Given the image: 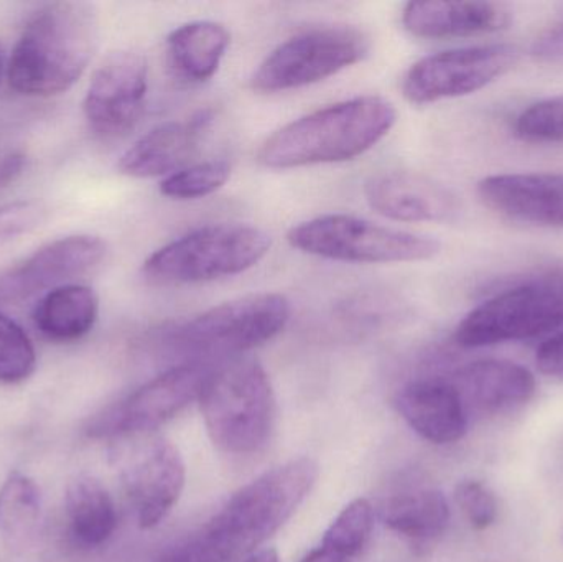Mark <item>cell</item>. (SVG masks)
Here are the masks:
<instances>
[{"instance_id": "cell-9", "label": "cell", "mask_w": 563, "mask_h": 562, "mask_svg": "<svg viewBox=\"0 0 563 562\" xmlns=\"http://www.w3.org/2000/svg\"><path fill=\"white\" fill-rule=\"evenodd\" d=\"M371 49V38L356 26H321L285 40L251 78L254 91L276 95L323 81L356 63Z\"/></svg>"}, {"instance_id": "cell-24", "label": "cell", "mask_w": 563, "mask_h": 562, "mask_svg": "<svg viewBox=\"0 0 563 562\" xmlns=\"http://www.w3.org/2000/svg\"><path fill=\"white\" fill-rule=\"evenodd\" d=\"M65 507L73 537L85 547H101L114 535L118 527L114 502L95 477L81 475L69 482Z\"/></svg>"}, {"instance_id": "cell-30", "label": "cell", "mask_w": 563, "mask_h": 562, "mask_svg": "<svg viewBox=\"0 0 563 562\" xmlns=\"http://www.w3.org/2000/svg\"><path fill=\"white\" fill-rule=\"evenodd\" d=\"M455 502L475 530H486L498 517V500L482 482H460L455 488Z\"/></svg>"}, {"instance_id": "cell-19", "label": "cell", "mask_w": 563, "mask_h": 562, "mask_svg": "<svg viewBox=\"0 0 563 562\" xmlns=\"http://www.w3.org/2000/svg\"><path fill=\"white\" fill-rule=\"evenodd\" d=\"M396 405L407 425L432 444H455L468 429V412L449 378L410 383Z\"/></svg>"}, {"instance_id": "cell-29", "label": "cell", "mask_w": 563, "mask_h": 562, "mask_svg": "<svg viewBox=\"0 0 563 562\" xmlns=\"http://www.w3.org/2000/svg\"><path fill=\"white\" fill-rule=\"evenodd\" d=\"M516 135L534 144H563V95L536 102L516 121Z\"/></svg>"}, {"instance_id": "cell-26", "label": "cell", "mask_w": 563, "mask_h": 562, "mask_svg": "<svg viewBox=\"0 0 563 562\" xmlns=\"http://www.w3.org/2000/svg\"><path fill=\"white\" fill-rule=\"evenodd\" d=\"M374 527V510L364 498L351 502L340 511L324 533L321 547L344 558L347 562L356 558L369 541Z\"/></svg>"}, {"instance_id": "cell-14", "label": "cell", "mask_w": 563, "mask_h": 562, "mask_svg": "<svg viewBox=\"0 0 563 562\" xmlns=\"http://www.w3.org/2000/svg\"><path fill=\"white\" fill-rule=\"evenodd\" d=\"M108 246L91 234L59 238L32 256L0 274V302L19 304L46 294L95 271L104 261Z\"/></svg>"}, {"instance_id": "cell-37", "label": "cell", "mask_w": 563, "mask_h": 562, "mask_svg": "<svg viewBox=\"0 0 563 562\" xmlns=\"http://www.w3.org/2000/svg\"><path fill=\"white\" fill-rule=\"evenodd\" d=\"M2 71H3V52H2V46H0V76H2Z\"/></svg>"}, {"instance_id": "cell-35", "label": "cell", "mask_w": 563, "mask_h": 562, "mask_svg": "<svg viewBox=\"0 0 563 562\" xmlns=\"http://www.w3.org/2000/svg\"><path fill=\"white\" fill-rule=\"evenodd\" d=\"M301 562H347L344 558L338 557L333 551L324 547H318L317 550L310 551Z\"/></svg>"}, {"instance_id": "cell-8", "label": "cell", "mask_w": 563, "mask_h": 562, "mask_svg": "<svg viewBox=\"0 0 563 562\" xmlns=\"http://www.w3.org/2000/svg\"><path fill=\"white\" fill-rule=\"evenodd\" d=\"M290 316V302L282 294H251L187 320L172 330L168 343L184 355H240L276 339Z\"/></svg>"}, {"instance_id": "cell-38", "label": "cell", "mask_w": 563, "mask_h": 562, "mask_svg": "<svg viewBox=\"0 0 563 562\" xmlns=\"http://www.w3.org/2000/svg\"><path fill=\"white\" fill-rule=\"evenodd\" d=\"M562 543H563V531H562Z\"/></svg>"}, {"instance_id": "cell-5", "label": "cell", "mask_w": 563, "mask_h": 562, "mask_svg": "<svg viewBox=\"0 0 563 562\" xmlns=\"http://www.w3.org/2000/svg\"><path fill=\"white\" fill-rule=\"evenodd\" d=\"M273 238L257 227L218 223L198 228L145 260L142 273L152 283L187 286L238 276L269 253Z\"/></svg>"}, {"instance_id": "cell-33", "label": "cell", "mask_w": 563, "mask_h": 562, "mask_svg": "<svg viewBox=\"0 0 563 562\" xmlns=\"http://www.w3.org/2000/svg\"><path fill=\"white\" fill-rule=\"evenodd\" d=\"M534 55L545 62H562L563 59V22L552 26L536 42Z\"/></svg>"}, {"instance_id": "cell-13", "label": "cell", "mask_w": 563, "mask_h": 562, "mask_svg": "<svg viewBox=\"0 0 563 562\" xmlns=\"http://www.w3.org/2000/svg\"><path fill=\"white\" fill-rule=\"evenodd\" d=\"M141 441L121 454L122 482L142 530L167 518L185 488V462L172 442L139 436Z\"/></svg>"}, {"instance_id": "cell-11", "label": "cell", "mask_w": 563, "mask_h": 562, "mask_svg": "<svg viewBox=\"0 0 563 562\" xmlns=\"http://www.w3.org/2000/svg\"><path fill=\"white\" fill-rule=\"evenodd\" d=\"M518 59V49L505 43L435 53L407 69L402 95L412 104L473 95L511 71Z\"/></svg>"}, {"instance_id": "cell-31", "label": "cell", "mask_w": 563, "mask_h": 562, "mask_svg": "<svg viewBox=\"0 0 563 562\" xmlns=\"http://www.w3.org/2000/svg\"><path fill=\"white\" fill-rule=\"evenodd\" d=\"M45 208L36 201H13L0 207V244L10 243L38 228L45 220Z\"/></svg>"}, {"instance_id": "cell-28", "label": "cell", "mask_w": 563, "mask_h": 562, "mask_svg": "<svg viewBox=\"0 0 563 562\" xmlns=\"http://www.w3.org/2000/svg\"><path fill=\"white\" fill-rule=\"evenodd\" d=\"M36 353L25 330L0 309V383L19 385L33 375Z\"/></svg>"}, {"instance_id": "cell-16", "label": "cell", "mask_w": 563, "mask_h": 562, "mask_svg": "<svg viewBox=\"0 0 563 562\" xmlns=\"http://www.w3.org/2000/svg\"><path fill=\"white\" fill-rule=\"evenodd\" d=\"M483 203L511 220L563 228V174H501L478 184Z\"/></svg>"}, {"instance_id": "cell-25", "label": "cell", "mask_w": 563, "mask_h": 562, "mask_svg": "<svg viewBox=\"0 0 563 562\" xmlns=\"http://www.w3.org/2000/svg\"><path fill=\"white\" fill-rule=\"evenodd\" d=\"M40 520L38 485L22 472H12L0 487V537L10 550H26L35 541Z\"/></svg>"}, {"instance_id": "cell-36", "label": "cell", "mask_w": 563, "mask_h": 562, "mask_svg": "<svg viewBox=\"0 0 563 562\" xmlns=\"http://www.w3.org/2000/svg\"><path fill=\"white\" fill-rule=\"evenodd\" d=\"M243 562H279V554L273 548H266V550H260L254 553L253 557L247 558Z\"/></svg>"}, {"instance_id": "cell-32", "label": "cell", "mask_w": 563, "mask_h": 562, "mask_svg": "<svg viewBox=\"0 0 563 562\" xmlns=\"http://www.w3.org/2000/svg\"><path fill=\"white\" fill-rule=\"evenodd\" d=\"M536 362L544 375L563 379V330L542 343Z\"/></svg>"}, {"instance_id": "cell-1", "label": "cell", "mask_w": 563, "mask_h": 562, "mask_svg": "<svg viewBox=\"0 0 563 562\" xmlns=\"http://www.w3.org/2000/svg\"><path fill=\"white\" fill-rule=\"evenodd\" d=\"M320 469L301 458L241 488L194 537L158 562H243L280 530L317 484Z\"/></svg>"}, {"instance_id": "cell-27", "label": "cell", "mask_w": 563, "mask_h": 562, "mask_svg": "<svg viewBox=\"0 0 563 562\" xmlns=\"http://www.w3.org/2000/svg\"><path fill=\"white\" fill-rule=\"evenodd\" d=\"M231 177L227 161H207L180 168L162 180L161 194L170 200H198L224 187Z\"/></svg>"}, {"instance_id": "cell-20", "label": "cell", "mask_w": 563, "mask_h": 562, "mask_svg": "<svg viewBox=\"0 0 563 562\" xmlns=\"http://www.w3.org/2000/svg\"><path fill=\"white\" fill-rule=\"evenodd\" d=\"M511 10L498 2H409L404 7L402 25L420 38H462L506 29Z\"/></svg>"}, {"instance_id": "cell-23", "label": "cell", "mask_w": 563, "mask_h": 562, "mask_svg": "<svg viewBox=\"0 0 563 562\" xmlns=\"http://www.w3.org/2000/svg\"><path fill=\"white\" fill-rule=\"evenodd\" d=\"M380 520L394 533L417 547H427L439 540L449 527V502L435 488L406 492L383 505Z\"/></svg>"}, {"instance_id": "cell-4", "label": "cell", "mask_w": 563, "mask_h": 562, "mask_svg": "<svg viewBox=\"0 0 563 562\" xmlns=\"http://www.w3.org/2000/svg\"><path fill=\"white\" fill-rule=\"evenodd\" d=\"M198 403L208 436L228 454L260 452L273 434L276 396L256 360L231 359L211 368Z\"/></svg>"}, {"instance_id": "cell-34", "label": "cell", "mask_w": 563, "mask_h": 562, "mask_svg": "<svg viewBox=\"0 0 563 562\" xmlns=\"http://www.w3.org/2000/svg\"><path fill=\"white\" fill-rule=\"evenodd\" d=\"M23 167H25V155L22 152H2L0 154V190L13 184L22 175Z\"/></svg>"}, {"instance_id": "cell-17", "label": "cell", "mask_w": 563, "mask_h": 562, "mask_svg": "<svg viewBox=\"0 0 563 562\" xmlns=\"http://www.w3.org/2000/svg\"><path fill=\"white\" fill-rule=\"evenodd\" d=\"M450 382L455 386L466 412L499 416L516 411L534 398V375L508 360H479L456 370Z\"/></svg>"}, {"instance_id": "cell-6", "label": "cell", "mask_w": 563, "mask_h": 562, "mask_svg": "<svg viewBox=\"0 0 563 562\" xmlns=\"http://www.w3.org/2000/svg\"><path fill=\"white\" fill-rule=\"evenodd\" d=\"M563 267L542 271L479 304L455 330L463 349L522 342L562 332Z\"/></svg>"}, {"instance_id": "cell-10", "label": "cell", "mask_w": 563, "mask_h": 562, "mask_svg": "<svg viewBox=\"0 0 563 562\" xmlns=\"http://www.w3.org/2000/svg\"><path fill=\"white\" fill-rule=\"evenodd\" d=\"M210 372L201 362L175 366L96 416L86 432L95 439L148 434L198 401Z\"/></svg>"}, {"instance_id": "cell-2", "label": "cell", "mask_w": 563, "mask_h": 562, "mask_svg": "<svg viewBox=\"0 0 563 562\" xmlns=\"http://www.w3.org/2000/svg\"><path fill=\"white\" fill-rule=\"evenodd\" d=\"M95 7L53 2L33 13L23 26L7 66L19 95L49 98L68 91L88 68L98 46Z\"/></svg>"}, {"instance_id": "cell-12", "label": "cell", "mask_w": 563, "mask_h": 562, "mask_svg": "<svg viewBox=\"0 0 563 562\" xmlns=\"http://www.w3.org/2000/svg\"><path fill=\"white\" fill-rule=\"evenodd\" d=\"M147 59L135 49H119L99 65L86 92L85 118L101 139L128 135L144 114Z\"/></svg>"}, {"instance_id": "cell-3", "label": "cell", "mask_w": 563, "mask_h": 562, "mask_svg": "<svg viewBox=\"0 0 563 562\" xmlns=\"http://www.w3.org/2000/svg\"><path fill=\"white\" fill-rule=\"evenodd\" d=\"M396 122V108L387 99H346L285 124L263 142L257 161L274 170L353 161L383 141Z\"/></svg>"}, {"instance_id": "cell-7", "label": "cell", "mask_w": 563, "mask_h": 562, "mask_svg": "<svg viewBox=\"0 0 563 562\" xmlns=\"http://www.w3.org/2000/svg\"><path fill=\"white\" fill-rule=\"evenodd\" d=\"M294 250L354 264L419 263L433 260L442 244L430 236L394 230L350 214H324L287 233Z\"/></svg>"}, {"instance_id": "cell-18", "label": "cell", "mask_w": 563, "mask_h": 562, "mask_svg": "<svg viewBox=\"0 0 563 562\" xmlns=\"http://www.w3.org/2000/svg\"><path fill=\"white\" fill-rule=\"evenodd\" d=\"M213 122V112L200 111L184 121L157 125L142 135L119 158V172L132 178L172 175L187 164L203 142Z\"/></svg>"}, {"instance_id": "cell-22", "label": "cell", "mask_w": 563, "mask_h": 562, "mask_svg": "<svg viewBox=\"0 0 563 562\" xmlns=\"http://www.w3.org/2000/svg\"><path fill=\"white\" fill-rule=\"evenodd\" d=\"M99 300L91 287L66 284L43 294L33 309V326L56 343L81 340L95 327Z\"/></svg>"}, {"instance_id": "cell-21", "label": "cell", "mask_w": 563, "mask_h": 562, "mask_svg": "<svg viewBox=\"0 0 563 562\" xmlns=\"http://www.w3.org/2000/svg\"><path fill=\"white\" fill-rule=\"evenodd\" d=\"M227 26L211 20L185 23L168 35L165 52L175 78L200 85L217 75L230 46Z\"/></svg>"}, {"instance_id": "cell-15", "label": "cell", "mask_w": 563, "mask_h": 562, "mask_svg": "<svg viewBox=\"0 0 563 562\" xmlns=\"http://www.w3.org/2000/svg\"><path fill=\"white\" fill-rule=\"evenodd\" d=\"M364 197L376 213L402 223H442L459 213L455 195L445 185L417 172L374 175L364 185Z\"/></svg>"}]
</instances>
